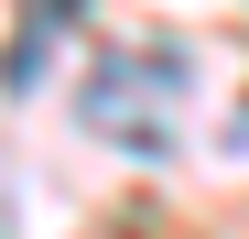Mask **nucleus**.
Returning <instances> with one entry per match:
<instances>
[{
  "instance_id": "obj_1",
  "label": "nucleus",
  "mask_w": 249,
  "mask_h": 239,
  "mask_svg": "<svg viewBox=\"0 0 249 239\" xmlns=\"http://www.w3.org/2000/svg\"><path fill=\"white\" fill-rule=\"evenodd\" d=\"M184 76H195V65H184L174 44H119V55L87 65L76 120H87L98 141H119V152H162L174 120H184Z\"/></svg>"
},
{
  "instance_id": "obj_2",
  "label": "nucleus",
  "mask_w": 249,
  "mask_h": 239,
  "mask_svg": "<svg viewBox=\"0 0 249 239\" xmlns=\"http://www.w3.org/2000/svg\"><path fill=\"white\" fill-rule=\"evenodd\" d=\"M76 11H87V0H22L11 55H0V87H11V98H33V87H44V65H54V44L76 33Z\"/></svg>"
}]
</instances>
